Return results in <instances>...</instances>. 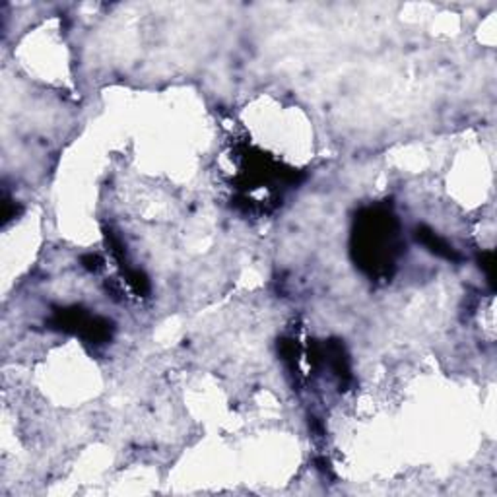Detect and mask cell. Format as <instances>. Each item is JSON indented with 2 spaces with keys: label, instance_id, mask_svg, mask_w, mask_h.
<instances>
[{
  "label": "cell",
  "instance_id": "1",
  "mask_svg": "<svg viewBox=\"0 0 497 497\" xmlns=\"http://www.w3.org/2000/svg\"><path fill=\"white\" fill-rule=\"evenodd\" d=\"M404 243L400 225L386 202L361 208L354 218L350 253L356 266L373 280H389Z\"/></svg>",
  "mask_w": 497,
  "mask_h": 497
},
{
  "label": "cell",
  "instance_id": "2",
  "mask_svg": "<svg viewBox=\"0 0 497 497\" xmlns=\"http://www.w3.org/2000/svg\"><path fill=\"white\" fill-rule=\"evenodd\" d=\"M94 315L80 305H70V307H56L47 320V327L56 332H66V334H76L84 336V332L90 327Z\"/></svg>",
  "mask_w": 497,
  "mask_h": 497
},
{
  "label": "cell",
  "instance_id": "3",
  "mask_svg": "<svg viewBox=\"0 0 497 497\" xmlns=\"http://www.w3.org/2000/svg\"><path fill=\"white\" fill-rule=\"evenodd\" d=\"M323 366H329L332 375L338 381L340 391H346L352 385V367H350V357H348L346 346L342 344V340L330 338L327 342H323Z\"/></svg>",
  "mask_w": 497,
  "mask_h": 497
},
{
  "label": "cell",
  "instance_id": "4",
  "mask_svg": "<svg viewBox=\"0 0 497 497\" xmlns=\"http://www.w3.org/2000/svg\"><path fill=\"white\" fill-rule=\"evenodd\" d=\"M414 237H416V241L423 245L430 253L439 256L443 261H449V263H460V261H462V256L457 253V249L450 243H447L443 237H439V235L435 234L432 227H427V225H418L416 231H414Z\"/></svg>",
  "mask_w": 497,
  "mask_h": 497
},
{
  "label": "cell",
  "instance_id": "5",
  "mask_svg": "<svg viewBox=\"0 0 497 497\" xmlns=\"http://www.w3.org/2000/svg\"><path fill=\"white\" fill-rule=\"evenodd\" d=\"M122 274H124L127 286L134 291V295H138V298H148V295H150L152 291L150 278L146 276L144 270L127 266V268H122Z\"/></svg>",
  "mask_w": 497,
  "mask_h": 497
},
{
  "label": "cell",
  "instance_id": "6",
  "mask_svg": "<svg viewBox=\"0 0 497 497\" xmlns=\"http://www.w3.org/2000/svg\"><path fill=\"white\" fill-rule=\"evenodd\" d=\"M278 354H280L282 361L290 367L291 375L300 377V367H298L300 348H298V342L291 340V338H280L278 340Z\"/></svg>",
  "mask_w": 497,
  "mask_h": 497
},
{
  "label": "cell",
  "instance_id": "7",
  "mask_svg": "<svg viewBox=\"0 0 497 497\" xmlns=\"http://www.w3.org/2000/svg\"><path fill=\"white\" fill-rule=\"evenodd\" d=\"M478 263L480 268L486 272V278H488L491 290H496V254L491 253V251H482L478 254Z\"/></svg>",
  "mask_w": 497,
  "mask_h": 497
},
{
  "label": "cell",
  "instance_id": "8",
  "mask_svg": "<svg viewBox=\"0 0 497 497\" xmlns=\"http://www.w3.org/2000/svg\"><path fill=\"white\" fill-rule=\"evenodd\" d=\"M19 214H22V206L4 193V195H2V224L8 225L10 222H12L14 218H18Z\"/></svg>",
  "mask_w": 497,
  "mask_h": 497
},
{
  "label": "cell",
  "instance_id": "9",
  "mask_svg": "<svg viewBox=\"0 0 497 497\" xmlns=\"http://www.w3.org/2000/svg\"><path fill=\"white\" fill-rule=\"evenodd\" d=\"M80 263H82V266H84L88 272H99V270H101V268L105 266L104 259H101V256H99L97 253L82 254Z\"/></svg>",
  "mask_w": 497,
  "mask_h": 497
}]
</instances>
